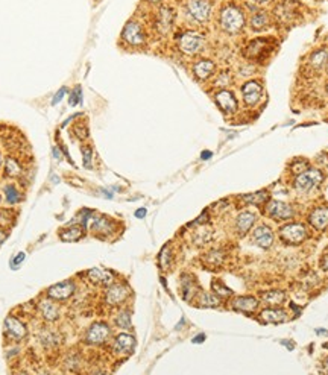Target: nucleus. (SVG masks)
Returning <instances> with one entry per match:
<instances>
[{
    "instance_id": "obj_59",
    "label": "nucleus",
    "mask_w": 328,
    "mask_h": 375,
    "mask_svg": "<svg viewBox=\"0 0 328 375\" xmlns=\"http://www.w3.org/2000/svg\"><path fill=\"white\" fill-rule=\"evenodd\" d=\"M0 163H2V158H0Z\"/></svg>"
},
{
    "instance_id": "obj_55",
    "label": "nucleus",
    "mask_w": 328,
    "mask_h": 375,
    "mask_svg": "<svg viewBox=\"0 0 328 375\" xmlns=\"http://www.w3.org/2000/svg\"><path fill=\"white\" fill-rule=\"evenodd\" d=\"M281 343H283V345H286L289 349H293V348H295V345H293V343H290V342H287V341H281Z\"/></svg>"
},
{
    "instance_id": "obj_54",
    "label": "nucleus",
    "mask_w": 328,
    "mask_h": 375,
    "mask_svg": "<svg viewBox=\"0 0 328 375\" xmlns=\"http://www.w3.org/2000/svg\"><path fill=\"white\" fill-rule=\"evenodd\" d=\"M52 152H53V156H55L56 160H59V158H61V153H59V151H58L56 148H53V149H52Z\"/></svg>"
},
{
    "instance_id": "obj_58",
    "label": "nucleus",
    "mask_w": 328,
    "mask_h": 375,
    "mask_svg": "<svg viewBox=\"0 0 328 375\" xmlns=\"http://www.w3.org/2000/svg\"><path fill=\"white\" fill-rule=\"evenodd\" d=\"M324 348H327V349H328V342H327V343L324 345Z\"/></svg>"
},
{
    "instance_id": "obj_12",
    "label": "nucleus",
    "mask_w": 328,
    "mask_h": 375,
    "mask_svg": "<svg viewBox=\"0 0 328 375\" xmlns=\"http://www.w3.org/2000/svg\"><path fill=\"white\" fill-rule=\"evenodd\" d=\"M229 307L240 311V313H245L249 314V316H254L257 313L259 307H260V299L251 296V295H242V296H236L229 301Z\"/></svg>"
},
{
    "instance_id": "obj_51",
    "label": "nucleus",
    "mask_w": 328,
    "mask_h": 375,
    "mask_svg": "<svg viewBox=\"0 0 328 375\" xmlns=\"http://www.w3.org/2000/svg\"><path fill=\"white\" fill-rule=\"evenodd\" d=\"M211 156H213V152H211V151H204V152L201 153V158H202V160H210Z\"/></svg>"
},
{
    "instance_id": "obj_29",
    "label": "nucleus",
    "mask_w": 328,
    "mask_h": 375,
    "mask_svg": "<svg viewBox=\"0 0 328 375\" xmlns=\"http://www.w3.org/2000/svg\"><path fill=\"white\" fill-rule=\"evenodd\" d=\"M5 328H6V333L14 339H23L24 336H26V326H24L18 319L12 318V316L6 318Z\"/></svg>"
},
{
    "instance_id": "obj_27",
    "label": "nucleus",
    "mask_w": 328,
    "mask_h": 375,
    "mask_svg": "<svg viewBox=\"0 0 328 375\" xmlns=\"http://www.w3.org/2000/svg\"><path fill=\"white\" fill-rule=\"evenodd\" d=\"M181 292H182V298L186 301H193V298L196 296L198 292V284L194 281V278L191 275L184 273L181 276Z\"/></svg>"
},
{
    "instance_id": "obj_44",
    "label": "nucleus",
    "mask_w": 328,
    "mask_h": 375,
    "mask_svg": "<svg viewBox=\"0 0 328 375\" xmlns=\"http://www.w3.org/2000/svg\"><path fill=\"white\" fill-rule=\"evenodd\" d=\"M24 258H26V254H24V252H18L17 256L11 260V268H12V269H17L18 264L24 261Z\"/></svg>"
},
{
    "instance_id": "obj_25",
    "label": "nucleus",
    "mask_w": 328,
    "mask_h": 375,
    "mask_svg": "<svg viewBox=\"0 0 328 375\" xmlns=\"http://www.w3.org/2000/svg\"><path fill=\"white\" fill-rule=\"evenodd\" d=\"M286 292L279 289H272V290H264L260 295V301H263L266 306L269 307H279L286 302Z\"/></svg>"
},
{
    "instance_id": "obj_10",
    "label": "nucleus",
    "mask_w": 328,
    "mask_h": 375,
    "mask_svg": "<svg viewBox=\"0 0 328 375\" xmlns=\"http://www.w3.org/2000/svg\"><path fill=\"white\" fill-rule=\"evenodd\" d=\"M121 38L125 43H128L132 47H140L146 43V34L141 26V23L138 21H128L123 31H121Z\"/></svg>"
},
{
    "instance_id": "obj_32",
    "label": "nucleus",
    "mask_w": 328,
    "mask_h": 375,
    "mask_svg": "<svg viewBox=\"0 0 328 375\" xmlns=\"http://www.w3.org/2000/svg\"><path fill=\"white\" fill-rule=\"evenodd\" d=\"M40 310H41V313H43L44 319H47V321H55V319L58 318V314H59L56 304H55V302H52L51 299L41 301Z\"/></svg>"
},
{
    "instance_id": "obj_14",
    "label": "nucleus",
    "mask_w": 328,
    "mask_h": 375,
    "mask_svg": "<svg viewBox=\"0 0 328 375\" xmlns=\"http://www.w3.org/2000/svg\"><path fill=\"white\" fill-rule=\"evenodd\" d=\"M274 240H275V236H274V231H272V228L269 225L261 223V225H257L252 229V241L259 248L269 249L274 245Z\"/></svg>"
},
{
    "instance_id": "obj_46",
    "label": "nucleus",
    "mask_w": 328,
    "mask_h": 375,
    "mask_svg": "<svg viewBox=\"0 0 328 375\" xmlns=\"http://www.w3.org/2000/svg\"><path fill=\"white\" fill-rule=\"evenodd\" d=\"M321 268H322V271L328 272V249L324 252V256L321 258Z\"/></svg>"
},
{
    "instance_id": "obj_17",
    "label": "nucleus",
    "mask_w": 328,
    "mask_h": 375,
    "mask_svg": "<svg viewBox=\"0 0 328 375\" xmlns=\"http://www.w3.org/2000/svg\"><path fill=\"white\" fill-rule=\"evenodd\" d=\"M173 18L175 13L172 8L169 6H161L156 13V20H155V28L160 34H167L173 26Z\"/></svg>"
},
{
    "instance_id": "obj_48",
    "label": "nucleus",
    "mask_w": 328,
    "mask_h": 375,
    "mask_svg": "<svg viewBox=\"0 0 328 375\" xmlns=\"http://www.w3.org/2000/svg\"><path fill=\"white\" fill-rule=\"evenodd\" d=\"M249 3H252V5H255V6H261V5H266V3H269L271 0H248Z\"/></svg>"
},
{
    "instance_id": "obj_16",
    "label": "nucleus",
    "mask_w": 328,
    "mask_h": 375,
    "mask_svg": "<svg viewBox=\"0 0 328 375\" xmlns=\"http://www.w3.org/2000/svg\"><path fill=\"white\" fill-rule=\"evenodd\" d=\"M131 295V289L126 284H113L106 290V304L108 306H119V304H123V302L128 299V296Z\"/></svg>"
},
{
    "instance_id": "obj_6",
    "label": "nucleus",
    "mask_w": 328,
    "mask_h": 375,
    "mask_svg": "<svg viewBox=\"0 0 328 375\" xmlns=\"http://www.w3.org/2000/svg\"><path fill=\"white\" fill-rule=\"evenodd\" d=\"M264 214L269 216L272 221L286 222V221L293 219L296 211H295V207H292L290 204H286L283 201L269 199L264 204Z\"/></svg>"
},
{
    "instance_id": "obj_49",
    "label": "nucleus",
    "mask_w": 328,
    "mask_h": 375,
    "mask_svg": "<svg viewBox=\"0 0 328 375\" xmlns=\"http://www.w3.org/2000/svg\"><path fill=\"white\" fill-rule=\"evenodd\" d=\"M146 214H148V210H146V208H138V210L136 211V217H137V219H143Z\"/></svg>"
},
{
    "instance_id": "obj_35",
    "label": "nucleus",
    "mask_w": 328,
    "mask_h": 375,
    "mask_svg": "<svg viewBox=\"0 0 328 375\" xmlns=\"http://www.w3.org/2000/svg\"><path fill=\"white\" fill-rule=\"evenodd\" d=\"M224 258L225 256L222 251H211L205 256V263L211 266V268H219L224 263Z\"/></svg>"
},
{
    "instance_id": "obj_2",
    "label": "nucleus",
    "mask_w": 328,
    "mask_h": 375,
    "mask_svg": "<svg viewBox=\"0 0 328 375\" xmlns=\"http://www.w3.org/2000/svg\"><path fill=\"white\" fill-rule=\"evenodd\" d=\"M274 49H275V44H274L272 38L259 37V38L251 40L245 46V49H243V56H245L248 61L261 63L269 58V55Z\"/></svg>"
},
{
    "instance_id": "obj_31",
    "label": "nucleus",
    "mask_w": 328,
    "mask_h": 375,
    "mask_svg": "<svg viewBox=\"0 0 328 375\" xmlns=\"http://www.w3.org/2000/svg\"><path fill=\"white\" fill-rule=\"evenodd\" d=\"M82 236H84L82 226H70L67 229H61L59 233V239L63 241H78L82 239Z\"/></svg>"
},
{
    "instance_id": "obj_26",
    "label": "nucleus",
    "mask_w": 328,
    "mask_h": 375,
    "mask_svg": "<svg viewBox=\"0 0 328 375\" xmlns=\"http://www.w3.org/2000/svg\"><path fill=\"white\" fill-rule=\"evenodd\" d=\"M75 292V286L71 281H63L59 284H55L52 287H49L47 295L53 299H67Z\"/></svg>"
},
{
    "instance_id": "obj_43",
    "label": "nucleus",
    "mask_w": 328,
    "mask_h": 375,
    "mask_svg": "<svg viewBox=\"0 0 328 375\" xmlns=\"http://www.w3.org/2000/svg\"><path fill=\"white\" fill-rule=\"evenodd\" d=\"M73 132H75L79 138H87L88 137V129H87V126H82V123L76 125L75 129H73Z\"/></svg>"
},
{
    "instance_id": "obj_22",
    "label": "nucleus",
    "mask_w": 328,
    "mask_h": 375,
    "mask_svg": "<svg viewBox=\"0 0 328 375\" xmlns=\"http://www.w3.org/2000/svg\"><path fill=\"white\" fill-rule=\"evenodd\" d=\"M255 222H257V214L252 213V211H242L237 217H236V231L240 237L246 236L251 228L255 225Z\"/></svg>"
},
{
    "instance_id": "obj_33",
    "label": "nucleus",
    "mask_w": 328,
    "mask_h": 375,
    "mask_svg": "<svg viewBox=\"0 0 328 375\" xmlns=\"http://www.w3.org/2000/svg\"><path fill=\"white\" fill-rule=\"evenodd\" d=\"M172 258H173L172 249H170L169 245H166V246L161 249L160 256H158V264H160V268H161L163 271L170 269V266H172Z\"/></svg>"
},
{
    "instance_id": "obj_53",
    "label": "nucleus",
    "mask_w": 328,
    "mask_h": 375,
    "mask_svg": "<svg viewBox=\"0 0 328 375\" xmlns=\"http://www.w3.org/2000/svg\"><path fill=\"white\" fill-rule=\"evenodd\" d=\"M5 240H6V233H3L2 229H0V245H2Z\"/></svg>"
},
{
    "instance_id": "obj_52",
    "label": "nucleus",
    "mask_w": 328,
    "mask_h": 375,
    "mask_svg": "<svg viewBox=\"0 0 328 375\" xmlns=\"http://www.w3.org/2000/svg\"><path fill=\"white\" fill-rule=\"evenodd\" d=\"M79 116H81V113H78V114H73V116H71V117H69V119H67V120H66V122H64V123H63V126H66V125H69V123H70V120H73V119H76V117H79Z\"/></svg>"
},
{
    "instance_id": "obj_4",
    "label": "nucleus",
    "mask_w": 328,
    "mask_h": 375,
    "mask_svg": "<svg viewBox=\"0 0 328 375\" xmlns=\"http://www.w3.org/2000/svg\"><path fill=\"white\" fill-rule=\"evenodd\" d=\"M278 236L286 245H301L307 240V226L301 222H290L279 226Z\"/></svg>"
},
{
    "instance_id": "obj_50",
    "label": "nucleus",
    "mask_w": 328,
    "mask_h": 375,
    "mask_svg": "<svg viewBox=\"0 0 328 375\" xmlns=\"http://www.w3.org/2000/svg\"><path fill=\"white\" fill-rule=\"evenodd\" d=\"M322 368H321V372H324V374H328V357H325L324 360H322Z\"/></svg>"
},
{
    "instance_id": "obj_36",
    "label": "nucleus",
    "mask_w": 328,
    "mask_h": 375,
    "mask_svg": "<svg viewBox=\"0 0 328 375\" xmlns=\"http://www.w3.org/2000/svg\"><path fill=\"white\" fill-rule=\"evenodd\" d=\"M309 167H310V163H309L307 160H304V158H295L293 161L290 163L289 170L296 176V175L302 173L304 170H307Z\"/></svg>"
},
{
    "instance_id": "obj_28",
    "label": "nucleus",
    "mask_w": 328,
    "mask_h": 375,
    "mask_svg": "<svg viewBox=\"0 0 328 375\" xmlns=\"http://www.w3.org/2000/svg\"><path fill=\"white\" fill-rule=\"evenodd\" d=\"M87 275H88V280H91L97 286H109L114 281L113 273L109 271L101 269V268H94V269L88 271Z\"/></svg>"
},
{
    "instance_id": "obj_15",
    "label": "nucleus",
    "mask_w": 328,
    "mask_h": 375,
    "mask_svg": "<svg viewBox=\"0 0 328 375\" xmlns=\"http://www.w3.org/2000/svg\"><path fill=\"white\" fill-rule=\"evenodd\" d=\"M307 222L316 231H325L328 228V205H316L309 213Z\"/></svg>"
},
{
    "instance_id": "obj_42",
    "label": "nucleus",
    "mask_w": 328,
    "mask_h": 375,
    "mask_svg": "<svg viewBox=\"0 0 328 375\" xmlns=\"http://www.w3.org/2000/svg\"><path fill=\"white\" fill-rule=\"evenodd\" d=\"M82 155H84V164L85 167H91V158H93V149L91 146H84L82 148Z\"/></svg>"
},
{
    "instance_id": "obj_13",
    "label": "nucleus",
    "mask_w": 328,
    "mask_h": 375,
    "mask_svg": "<svg viewBox=\"0 0 328 375\" xmlns=\"http://www.w3.org/2000/svg\"><path fill=\"white\" fill-rule=\"evenodd\" d=\"M272 16H274L275 21H279V23L293 21V18L296 16L295 2L293 0H278L272 9Z\"/></svg>"
},
{
    "instance_id": "obj_38",
    "label": "nucleus",
    "mask_w": 328,
    "mask_h": 375,
    "mask_svg": "<svg viewBox=\"0 0 328 375\" xmlns=\"http://www.w3.org/2000/svg\"><path fill=\"white\" fill-rule=\"evenodd\" d=\"M116 324H117L119 328L131 330V326H132V324H131V313H128V311L119 313L117 318H116Z\"/></svg>"
},
{
    "instance_id": "obj_7",
    "label": "nucleus",
    "mask_w": 328,
    "mask_h": 375,
    "mask_svg": "<svg viewBox=\"0 0 328 375\" xmlns=\"http://www.w3.org/2000/svg\"><path fill=\"white\" fill-rule=\"evenodd\" d=\"M205 46L204 35L194 31H187L178 38V47L182 53L186 55H196L199 53Z\"/></svg>"
},
{
    "instance_id": "obj_39",
    "label": "nucleus",
    "mask_w": 328,
    "mask_h": 375,
    "mask_svg": "<svg viewBox=\"0 0 328 375\" xmlns=\"http://www.w3.org/2000/svg\"><path fill=\"white\" fill-rule=\"evenodd\" d=\"M6 173L9 176H18L21 173V167L17 160H14V158L6 160Z\"/></svg>"
},
{
    "instance_id": "obj_8",
    "label": "nucleus",
    "mask_w": 328,
    "mask_h": 375,
    "mask_svg": "<svg viewBox=\"0 0 328 375\" xmlns=\"http://www.w3.org/2000/svg\"><path fill=\"white\" fill-rule=\"evenodd\" d=\"M186 13L193 21L207 23L211 17L213 6L210 0H187Z\"/></svg>"
},
{
    "instance_id": "obj_37",
    "label": "nucleus",
    "mask_w": 328,
    "mask_h": 375,
    "mask_svg": "<svg viewBox=\"0 0 328 375\" xmlns=\"http://www.w3.org/2000/svg\"><path fill=\"white\" fill-rule=\"evenodd\" d=\"M211 289H213V292L221 298H228V296L233 295V290H231L229 287H226L221 280H214L211 283Z\"/></svg>"
},
{
    "instance_id": "obj_11",
    "label": "nucleus",
    "mask_w": 328,
    "mask_h": 375,
    "mask_svg": "<svg viewBox=\"0 0 328 375\" xmlns=\"http://www.w3.org/2000/svg\"><path fill=\"white\" fill-rule=\"evenodd\" d=\"M214 102L219 106V110L226 116L236 114L239 111V101L236 98V94H234V91H231L228 88L219 90L214 94Z\"/></svg>"
},
{
    "instance_id": "obj_3",
    "label": "nucleus",
    "mask_w": 328,
    "mask_h": 375,
    "mask_svg": "<svg viewBox=\"0 0 328 375\" xmlns=\"http://www.w3.org/2000/svg\"><path fill=\"white\" fill-rule=\"evenodd\" d=\"M324 178H325V175L321 169L309 167L307 170H304L302 173H299L293 178V188L298 193L307 195V193L321 187V184L324 183Z\"/></svg>"
},
{
    "instance_id": "obj_23",
    "label": "nucleus",
    "mask_w": 328,
    "mask_h": 375,
    "mask_svg": "<svg viewBox=\"0 0 328 375\" xmlns=\"http://www.w3.org/2000/svg\"><path fill=\"white\" fill-rule=\"evenodd\" d=\"M216 71V64L211 59H199L193 64V75L201 81H207L211 78Z\"/></svg>"
},
{
    "instance_id": "obj_24",
    "label": "nucleus",
    "mask_w": 328,
    "mask_h": 375,
    "mask_svg": "<svg viewBox=\"0 0 328 375\" xmlns=\"http://www.w3.org/2000/svg\"><path fill=\"white\" fill-rule=\"evenodd\" d=\"M114 222L105 216H91V231L96 234H111L114 231Z\"/></svg>"
},
{
    "instance_id": "obj_9",
    "label": "nucleus",
    "mask_w": 328,
    "mask_h": 375,
    "mask_svg": "<svg viewBox=\"0 0 328 375\" xmlns=\"http://www.w3.org/2000/svg\"><path fill=\"white\" fill-rule=\"evenodd\" d=\"M274 23H275V18L271 11L254 8L248 25L252 32H264V31H269L274 26Z\"/></svg>"
},
{
    "instance_id": "obj_56",
    "label": "nucleus",
    "mask_w": 328,
    "mask_h": 375,
    "mask_svg": "<svg viewBox=\"0 0 328 375\" xmlns=\"http://www.w3.org/2000/svg\"><path fill=\"white\" fill-rule=\"evenodd\" d=\"M316 334H319V336H328V331H327V330H321V328H318V330H316Z\"/></svg>"
},
{
    "instance_id": "obj_30",
    "label": "nucleus",
    "mask_w": 328,
    "mask_h": 375,
    "mask_svg": "<svg viewBox=\"0 0 328 375\" xmlns=\"http://www.w3.org/2000/svg\"><path fill=\"white\" fill-rule=\"evenodd\" d=\"M242 202L249 204V205H264L269 201V193L266 190H260L257 193H249V195H243L239 198Z\"/></svg>"
},
{
    "instance_id": "obj_5",
    "label": "nucleus",
    "mask_w": 328,
    "mask_h": 375,
    "mask_svg": "<svg viewBox=\"0 0 328 375\" xmlns=\"http://www.w3.org/2000/svg\"><path fill=\"white\" fill-rule=\"evenodd\" d=\"M264 99V87L260 79H249L242 85V101L248 108H255Z\"/></svg>"
},
{
    "instance_id": "obj_41",
    "label": "nucleus",
    "mask_w": 328,
    "mask_h": 375,
    "mask_svg": "<svg viewBox=\"0 0 328 375\" xmlns=\"http://www.w3.org/2000/svg\"><path fill=\"white\" fill-rule=\"evenodd\" d=\"M81 102H82V88H81V85H76L75 90H73L71 94H70L69 103H70V106H76Z\"/></svg>"
},
{
    "instance_id": "obj_18",
    "label": "nucleus",
    "mask_w": 328,
    "mask_h": 375,
    "mask_svg": "<svg viewBox=\"0 0 328 375\" xmlns=\"http://www.w3.org/2000/svg\"><path fill=\"white\" fill-rule=\"evenodd\" d=\"M111 334L109 326L104 322H96L94 325L90 326V330L87 333V342L91 345H102L106 342V339Z\"/></svg>"
},
{
    "instance_id": "obj_45",
    "label": "nucleus",
    "mask_w": 328,
    "mask_h": 375,
    "mask_svg": "<svg viewBox=\"0 0 328 375\" xmlns=\"http://www.w3.org/2000/svg\"><path fill=\"white\" fill-rule=\"evenodd\" d=\"M66 93H67V88L63 87V88H61V90L55 94V98L52 99V105H56V103H59L61 101H63V98L66 96Z\"/></svg>"
},
{
    "instance_id": "obj_20",
    "label": "nucleus",
    "mask_w": 328,
    "mask_h": 375,
    "mask_svg": "<svg viewBox=\"0 0 328 375\" xmlns=\"http://www.w3.org/2000/svg\"><path fill=\"white\" fill-rule=\"evenodd\" d=\"M134 348H136V339L131 334L121 333L116 337V341L113 343V351L119 356H129L132 354Z\"/></svg>"
},
{
    "instance_id": "obj_19",
    "label": "nucleus",
    "mask_w": 328,
    "mask_h": 375,
    "mask_svg": "<svg viewBox=\"0 0 328 375\" xmlns=\"http://www.w3.org/2000/svg\"><path fill=\"white\" fill-rule=\"evenodd\" d=\"M259 319L264 324H283L289 319V314L281 307H266L259 313Z\"/></svg>"
},
{
    "instance_id": "obj_57",
    "label": "nucleus",
    "mask_w": 328,
    "mask_h": 375,
    "mask_svg": "<svg viewBox=\"0 0 328 375\" xmlns=\"http://www.w3.org/2000/svg\"><path fill=\"white\" fill-rule=\"evenodd\" d=\"M146 2H149V3H154V5H156V3H160L161 0H146Z\"/></svg>"
},
{
    "instance_id": "obj_40",
    "label": "nucleus",
    "mask_w": 328,
    "mask_h": 375,
    "mask_svg": "<svg viewBox=\"0 0 328 375\" xmlns=\"http://www.w3.org/2000/svg\"><path fill=\"white\" fill-rule=\"evenodd\" d=\"M5 193H6V201L9 202V204H17L18 201H20V193H18V190L14 187V186H8L6 188H5Z\"/></svg>"
},
{
    "instance_id": "obj_47",
    "label": "nucleus",
    "mask_w": 328,
    "mask_h": 375,
    "mask_svg": "<svg viewBox=\"0 0 328 375\" xmlns=\"http://www.w3.org/2000/svg\"><path fill=\"white\" fill-rule=\"evenodd\" d=\"M204 341H205V334L201 333V334H198V336H194L191 342H193V343H202Z\"/></svg>"
},
{
    "instance_id": "obj_21",
    "label": "nucleus",
    "mask_w": 328,
    "mask_h": 375,
    "mask_svg": "<svg viewBox=\"0 0 328 375\" xmlns=\"http://www.w3.org/2000/svg\"><path fill=\"white\" fill-rule=\"evenodd\" d=\"M307 67L313 71L328 68V47H321V49L313 51L307 59Z\"/></svg>"
},
{
    "instance_id": "obj_34",
    "label": "nucleus",
    "mask_w": 328,
    "mask_h": 375,
    "mask_svg": "<svg viewBox=\"0 0 328 375\" xmlns=\"http://www.w3.org/2000/svg\"><path fill=\"white\" fill-rule=\"evenodd\" d=\"M199 306L201 307H210V308H214V307H219V304H221V299H219L217 296L211 295V293H207V292H201L199 293Z\"/></svg>"
},
{
    "instance_id": "obj_1",
    "label": "nucleus",
    "mask_w": 328,
    "mask_h": 375,
    "mask_svg": "<svg viewBox=\"0 0 328 375\" xmlns=\"http://www.w3.org/2000/svg\"><path fill=\"white\" fill-rule=\"evenodd\" d=\"M246 13L236 3H226L219 11V26L229 35L242 32L246 26Z\"/></svg>"
}]
</instances>
